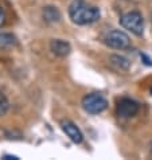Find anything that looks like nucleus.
Listing matches in <instances>:
<instances>
[{
  "mask_svg": "<svg viewBox=\"0 0 152 160\" xmlns=\"http://www.w3.org/2000/svg\"><path fill=\"white\" fill-rule=\"evenodd\" d=\"M137 112H139V104L132 98H121L117 102V106H116L117 116L123 118H131L136 116Z\"/></svg>",
  "mask_w": 152,
  "mask_h": 160,
  "instance_id": "obj_5",
  "label": "nucleus"
},
{
  "mask_svg": "<svg viewBox=\"0 0 152 160\" xmlns=\"http://www.w3.org/2000/svg\"><path fill=\"white\" fill-rule=\"evenodd\" d=\"M6 23V12H4V10H3V7L0 6V27Z\"/></svg>",
  "mask_w": 152,
  "mask_h": 160,
  "instance_id": "obj_12",
  "label": "nucleus"
},
{
  "mask_svg": "<svg viewBox=\"0 0 152 160\" xmlns=\"http://www.w3.org/2000/svg\"><path fill=\"white\" fill-rule=\"evenodd\" d=\"M120 24L125 30L135 34L136 37H141L143 32H144V18L139 11H129L127 14L121 15Z\"/></svg>",
  "mask_w": 152,
  "mask_h": 160,
  "instance_id": "obj_2",
  "label": "nucleus"
},
{
  "mask_svg": "<svg viewBox=\"0 0 152 160\" xmlns=\"http://www.w3.org/2000/svg\"><path fill=\"white\" fill-rule=\"evenodd\" d=\"M4 159H7V160H11V159H14V160H18L19 158H18V156H11V155H4Z\"/></svg>",
  "mask_w": 152,
  "mask_h": 160,
  "instance_id": "obj_14",
  "label": "nucleus"
},
{
  "mask_svg": "<svg viewBox=\"0 0 152 160\" xmlns=\"http://www.w3.org/2000/svg\"><path fill=\"white\" fill-rule=\"evenodd\" d=\"M16 43V39L12 34L2 32L0 34V50H8V48L14 47Z\"/></svg>",
  "mask_w": 152,
  "mask_h": 160,
  "instance_id": "obj_9",
  "label": "nucleus"
},
{
  "mask_svg": "<svg viewBox=\"0 0 152 160\" xmlns=\"http://www.w3.org/2000/svg\"><path fill=\"white\" fill-rule=\"evenodd\" d=\"M151 151H152V143H151Z\"/></svg>",
  "mask_w": 152,
  "mask_h": 160,
  "instance_id": "obj_15",
  "label": "nucleus"
},
{
  "mask_svg": "<svg viewBox=\"0 0 152 160\" xmlns=\"http://www.w3.org/2000/svg\"><path fill=\"white\" fill-rule=\"evenodd\" d=\"M105 43L114 50H127L131 47V39L124 31L120 30L109 31L105 37Z\"/></svg>",
  "mask_w": 152,
  "mask_h": 160,
  "instance_id": "obj_4",
  "label": "nucleus"
},
{
  "mask_svg": "<svg viewBox=\"0 0 152 160\" xmlns=\"http://www.w3.org/2000/svg\"><path fill=\"white\" fill-rule=\"evenodd\" d=\"M42 16L43 19L47 22V23H57V22L61 20V12L57 7L54 6H47L42 10Z\"/></svg>",
  "mask_w": 152,
  "mask_h": 160,
  "instance_id": "obj_8",
  "label": "nucleus"
},
{
  "mask_svg": "<svg viewBox=\"0 0 152 160\" xmlns=\"http://www.w3.org/2000/svg\"><path fill=\"white\" fill-rule=\"evenodd\" d=\"M69 16L73 23L78 26H86L100 19L101 12L97 7L90 6L84 0H73L69 6Z\"/></svg>",
  "mask_w": 152,
  "mask_h": 160,
  "instance_id": "obj_1",
  "label": "nucleus"
},
{
  "mask_svg": "<svg viewBox=\"0 0 152 160\" xmlns=\"http://www.w3.org/2000/svg\"><path fill=\"white\" fill-rule=\"evenodd\" d=\"M61 128L74 144H81L82 143L84 135H82L81 129H79V128L75 125L73 121H70V120H62L61 121Z\"/></svg>",
  "mask_w": 152,
  "mask_h": 160,
  "instance_id": "obj_6",
  "label": "nucleus"
},
{
  "mask_svg": "<svg viewBox=\"0 0 152 160\" xmlns=\"http://www.w3.org/2000/svg\"><path fill=\"white\" fill-rule=\"evenodd\" d=\"M10 108V102L3 92H0V116H4Z\"/></svg>",
  "mask_w": 152,
  "mask_h": 160,
  "instance_id": "obj_11",
  "label": "nucleus"
},
{
  "mask_svg": "<svg viewBox=\"0 0 152 160\" xmlns=\"http://www.w3.org/2000/svg\"><path fill=\"white\" fill-rule=\"evenodd\" d=\"M140 58H141V59H144V63H145V65L152 66V59H149L145 54H140Z\"/></svg>",
  "mask_w": 152,
  "mask_h": 160,
  "instance_id": "obj_13",
  "label": "nucleus"
},
{
  "mask_svg": "<svg viewBox=\"0 0 152 160\" xmlns=\"http://www.w3.org/2000/svg\"><path fill=\"white\" fill-rule=\"evenodd\" d=\"M50 50L57 57H68L71 51V46L63 39H53L50 42Z\"/></svg>",
  "mask_w": 152,
  "mask_h": 160,
  "instance_id": "obj_7",
  "label": "nucleus"
},
{
  "mask_svg": "<svg viewBox=\"0 0 152 160\" xmlns=\"http://www.w3.org/2000/svg\"><path fill=\"white\" fill-rule=\"evenodd\" d=\"M82 108L89 114H98L108 108V101L100 93H90L82 98Z\"/></svg>",
  "mask_w": 152,
  "mask_h": 160,
  "instance_id": "obj_3",
  "label": "nucleus"
},
{
  "mask_svg": "<svg viewBox=\"0 0 152 160\" xmlns=\"http://www.w3.org/2000/svg\"><path fill=\"white\" fill-rule=\"evenodd\" d=\"M110 62L112 65H114L117 69L120 70H128L131 68V62H129L125 57H121V55H110Z\"/></svg>",
  "mask_w": 152,
  "mask_h": 160,
  "instance_id": "obj_10",
  "label": "nucleus"
}]
</instances>
